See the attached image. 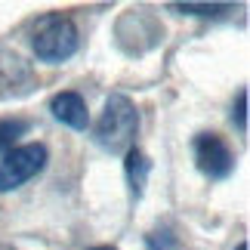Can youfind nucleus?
Returning a JSON list of instances; mask_svg holds the SVG:
<instances>
[{
	"label": "nucleus",
	"instance_id": "9",
	"mask_svg": "<svg viewBox=\"0 0 250 250\" xmlns=\"http://www.w3.org/2000/svg\"><path fill=\"white\" fill-rule=\"evenodd\" d=\"M232 121H235V127L247 133V90L238 93V102H235V108H232Z\"/></svg>",
	"mask_w": 250,
	"mask_h": 250
},
{
	"label": "nucleus",
	"instance_id": "7",
	"mask_svg": "<svg viewBox=\"0 0 250 250\" xmlns=\"http://www.w3.org/2000/svg\"><path fill=\"white\" fill-rule=\"evenodd\" d=\"M28 127H31V124L25 118H0V155H6L9 148H16L19 136H25Z\"/></svg>",
	"mask_w": 250,
	"mask_h": 250
},
{
	"label": "nucleus",
	"instance_id": "8",
	"mask_svg": "<svg viewBox=\"0 0 250 250\" xmlns=\"http://www.w3.org/2000/svg\"><path fill=\"white\" fill-rule=\"evenodd\" d=\"M170 9H176V13H191V16H223L229 13V3H170Z\"/></svg>",
	"mask_w": 250,
	"mask_h": 250
},
{
	"label": "nucleus",
	"instance_id": "3",
	"mask_svg": "<svg viewBox=\"0 0 250 250\" xmlns=\"http://www.w3.org/2000/svg\"><path fill=\"white\" fill-rule=\"evenodd\" d=\"M46 161H50V151H46L43 142H25V146L9 148L0 161V195L22 188L28 179L43 173Z\"/></svg>",
	"mask_w": 250,
	"mask_h": 250
},
{
	"label": "nucleus",
	"instance_id": "11",
	"mask_svg": "<svg viewBox=\"0 0 250 250\" xmlns=\"http://www.w3.org/2000/svg\"><path fill=\"white\" fill-rule=\"evenodd\" d=\"M90 250H114V247H108V244H102V247H90Z\"/></svg>",
	"mask_w": 250,
	"mask_h": 250
},
{
	"label": "nucleus",
	"instance_id": "2",
	"mask_svg": "<svg viewBox=\"0 0 250 250\" xmlns=\"http://www.w3.org/2000/svg\"><path fill=\"white\" fill-rule=\"evenodd\" d=\"M34 56L46 65H59V62H68L81 46V37H78V28H74L71 19H65L59 13H50L43 16L34 28Z\"/></svg>",
	"mask_w": 250,
	"mask_h": 250
},
{
	"label": "nucleus",
	"instance_id": "12",
	"mask_svg": "<svg viewBox=\"0 0 250 250\" xmlns=\"http://www.w3.org/2000/svg\"><path fill=\"white\" fill-rule=\"evenodd\" d=\"M238 250H247V244H238Z\"/></svg>",
	"mask_w": 250,
	"mask_h": 250
},
{
	"label": "nucleus",
	"instance_id": "5",
	"mask_svg": "<svg viewBox=\"0 0 250 250\" xmlns=\"http://www.w3.org/2000/svg\"><path fill=\"white\" fill-rule=\"evenodd\" d=\"M50 111H53L56 121H62L65 127H71V130H78V133H83L86 127H90V111H86V102H83V96L74 93V90L56 93L53 102H50Z\"/></svg>",
	"mask_w": 250,
	"mask_h": 250
},
{
	"label": "nucleus",
	"instance_id": "1",
	"mask_svg": "<svg viewBox=\"0 0 250 250\" xmlns=\"http://www.w3.org/2000/svg\"><path fill=\"white\" fill-rule=\"evenodd\" d=\"M136 133H139V108L124 93H111L93 127L96 146L108 155H127L130 148H136Z\"/></svg>",
	"mask_w": 250,
	"mask_h": 250
},
{
	"label": "nucleus",
	"instance_id": "6",
	"mask_svg": "<svg viewBox=\"0 0 250 250\" xmlns=\"http://www.w3.org/2000/svg\"><path fill=\"white\" fill-rule=\"evenodd\" d=\"M124 173H127V182H130V191L133 198H142V191H146V182H148V173H151V161L146 158V151L139 148H130L127 155H124Z\"/></svg>",
	"mask_w": 250,
	"mask_h": 250
},
{
	"label": "nucleus",
	"instance_id": "10",
	"mask_svg": "<svg viewBox=\"0 0 250 250\" xmlns=\"http://www.w3.org/2000/svg\"><path fill=\"white\" fill-rule=\"evenodd\" d=\"M173 247V235L167 232V229H164V232H151L148 235V250H170Z\"/></svg>",
	"mask_w": 250,
	"mask_h": 250
},
{
	"label": "nucleus",
	"instance_id": "4",
	"mask_svg": "<svg viewBox=\"0 0 250 250\" xmlns=\"http://www.w3.org/2000/svg\"><path fill=\"white\" fill-rule=\"evenodd\" d=\"M195 164L210 179H229L235 170V151L219 133H198L195 136Z\"/></svg>",
	"mask_w": 250,
	"mask_h": 250
}]
</instances>
